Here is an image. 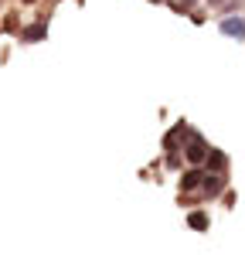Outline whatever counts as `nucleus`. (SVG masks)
Segmentation results:
<instances>
[{
  "instance_id": "f257e3e1",
  "label": "nucleus",
  "mask_w": 245,
  "mask_h": 255,
  "mask_svg": "<svg viewBox=\"0 0 245 255\" xmlns=\"http://www.w3.org/2000/svg\"><path fill=\"white\" fill-rule=\"evenodd\" d=\"M208 153H211V150H208V143H204L198 133H191V136H187V146H184V160L198 167V163H204V160H208Z\"/></svg>"
},
{
  "instance_id": "f03ea898",
  "label": "nucleus",
  "mask_w": 245,
  "mask_h": 255,
  "mask_svg": "<svg viewBox=\"0 0 245 255\" xmlns=\"http://www.w3.org/2000/svg\"><path fill=\"white\" fill-rule=\"evenodd\" d=\"M24 44H34V41L41 38H48V17H38L34 24H27V27H20V34H17Z\"/></svg>"
},
{
  "instance_id": "7ed1b4c3",
  "label": "nucleus",
  "mask_w": 245,
  "mask_h": 255,
  "mask_svg": "<svg viewBox=\"0 0 245 255\" xmlns=\"http://www.w3.org/2000/svg\"><path fill=\"white\" fill-rule=\"evenodd\" d=\"M191 133H194V129H187V123H177V126L163 136V150H167V153H174V150L181 146V139H187Z\"/></svg>"
},
{
  "instance_id": "20e7f679",
  "label": "nucleus",
  "mask_w": 245,
  "mask_h": 255,
  "mask_svg": "<svg viewBox=\"0 0 245 255\" xmlns=\"http://www.w3.org/2000/svg\"><path fill=\"white\" fill-rule=\"evenodd\" d=\"M218 31H222L225 38L245 41V17H225L222 24H218Z\"/></svg>"
},
{
  "instance_id": "39448f33",
  "label": "nucleus",
  "mask_w": 245,
  "mask_h": 255,
  "mask_svg": "<svg viewBox=\"0 0 245 255\" xmlns=\"http://www.w3.org/2000/svg\"><path fill=\"white\" fill-rule=\"evenodd\" d=\"M204 170H198V167H191V170H184V177H181V191H198L204 184Z\"/></svg>"
},
{
  "instance_id": "423d86ee",
  "label": "nucleus",
  "mask_w": 245,
  "mask_h": 255,
  "mask_svg": "<svg viewBox=\"0 0 245 255\" xmlns=\"http://www.w3.org/2000/svg\"><path fill=\"white\" fill-rule=\"evenodd\" d=\"M204 167H208V174H225L228 170V157H225L222 150H211L208 160H204Z\"/></svg>"
},
{
  "instance_id": "0eeeda50",
  "label": "nucleus",
  "mask_w": 245,
  "mask_h": 255,
  "mask_svg": "<svg viewBox=\"0 0 245 255\" xmlns=\"http://www.w3.org/2000/svg\"><path fill=\"white\" fill-rule=\"evenodd\" d=\"M201 191H204V197H218L225 191V177L222 174H208L204 184H201Z\"/></svg>"
},
{
  "instance_id": "6e6552de",
  "label": "nucleus",
  "mask_w": 245,
  "mask_h": 255,
  "mask_svg": "<svg viewBox=\"0 0 245 255\" xmlns=\"http://www.w3.org/2000/svg\"><path fill=\"white\" fill-rule=\"evenodd\" d=\"M187 225H191L194 232H208V225H211V221H208L204 211H191V215H187Z\"/></svg>"
},
{
  "instance_id": "1a4fd4ad",
  "label": "nucleus",
  "mask_w": 245,
  "mask_h": 255,
  "mask_svg": "<svg viewBox=\"0 0 245 255\" xmlns=\"http://www.w3.org/2000/svg\"><path fill=\"white\" fill-rule=\"evenodd\" d=\"M3 31H7V34H20V24H17V14H7V17H3Z\"/></svg>"
},
{
  "instance_id": "9d476101",
  "label": "nucleus",
  "mask_w": 245,
  "mask_h": 255,
  "mask_svg": "<svg viewBox=\"0 0 245 255\" xmlns=\"http://www.w3.org/2000/svg\"><path fill=\"white\" fill-rule=\"evenodd\" d=\"M167 167H174V170H177V167H181V157H177V153H170V157H167Z\"/></svg>"
},
{
  "instance_id": "9b49d317",
  "label": "nucleus",
  "mask_w": 245,
  "mask_h": 255,
  "mask_svg": "<svg viewBox=\"0 0 245 255\" xmlns=\"http://www.w3.org/2000/svg\"><path fill=\"white\" fill-rule=\"evenodd\" d=\"M208 3H211V7H222V3H228V0H208Z\"/></svg>"
},
{
  "instance_id": "f8f14e48",
  "label": "nucleus",
  "mask_w": 245,
  "mask_h": 255,
  "mask_svg": "<svg viewBox=\"0 0 245 255\" xmlns=\"http://www.w3.org/2000/svg\"><path fill=\"white\" fill-rule=\"evenodd\" d=\"M20 3H38V0H20Z\"/></svg>"
}]
</instances>
